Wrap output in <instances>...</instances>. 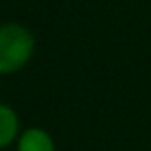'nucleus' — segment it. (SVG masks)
Instances as JSON below:
<instances>
[{
  "label": "nucleus",
  "instance_id": "nucleus-1",
  "mask_svg": "<svg viewBox=\"0 0 151 151\" xmlns=\"http://www.w3.org/2000/svg\"><path fill=\"white\" fill-rule=\"evenodd\" d=\"M35 40L28 28L18 23L0 25V76L23 69L32 58Z\"/></svg>",
  "mask_w": 151,
  "mask_h": 151
},
{
  "label": "nucleus",
  "instance_id": "nucleus-2",
  "mask_svg": "<svg viewBox=\"0 0 151 151\" xmlns=\"http://www.w3.org/2000/svg\"><path fill=\"white\" fill-rule=\"evenodd\" d=\"M18 151H55V142L46 130L28 128L18 139Z\"/></svg>",
  "mask_w": 151,
  "mask_h": 151
},
{
  "label": "nucleus",
  "instance_id": "nucleus-3",
  "mask_svg": "<svg viewBox=\"0 0 151 151\" xmlns=\"http://www.w3.org/2000/svg\"><path fill=\"white\" fill-rule=\"evenodd\" d=\"M19 132V118L11 106L0 104V148L9 146L14 139H18Z\"/></svg>",
  "mask_w": 151,
  "mask_h": 151
}]
</instances>
